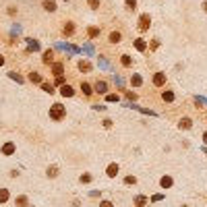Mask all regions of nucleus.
Wrapping results in <instances>:
<instances>
[{"label": "nucleus", "instance_id": "1", "mask_svg": "<svg viewBox=\"0 0 207 207\" xmlns=\"http://www.w3.org/2000/svg\"><path fill=\"white\" fill-rule=\"evenodd\" d=\"M64 112H66V110H64L60 104H54V106L50 108V118H54V120H60V118L64 116Z\"/></svg>", "mask_w": 207, "mask_h": 207}, {"label": "nucleus", "instance_id": "2", "mask_svg": "<svg viewBox=\"0 0 207 207\" xmlns=\"http://www.w3.org/2000/svg\"><path fill=\"white\" fill-rule=\"evenodd\" d=\"M149 23H151V19H149V15H141V19H139V29H147L149 27Z\"/></svg>", "mask_w": 207, "mask_h": 207}, {"label": "nucleus", "instance_id": "3", "mask_svg": "<svg viewBox=\"0 0 207 207\" xmlns=\"http://www.w3.org/2000/svg\"><path fill=\"white\" fill-rule=\"evenodd\" d=\"M60 93H62L64 98H73V95H75V91H73V87H71V85H62Z\"/></svg>", "mask_w": 207, "mask_h": 207}, {"label": "nucleus", "instance_id": "4", "mask_svg": "<svg viewBox=\"0 0 207 207\" xmlns=\"http://www.w3.org/2000/svg\"><path fill=\"white\" fill-rule=\"evenodd\" d=\"M153 83L159 87V85H164L166 83V75L164 73H155V77H153Z\"/></svg>", "mask_w": 207, "mask_h": 207}, {"label": "nucleus", "instance_id": "5", "mask_svg": "<svg viewBox=\"0 0 207 207\" xmlns=\"http://www.w3.org/2000/svg\"><path fill=\"white\" fill-rule=\"evenodd\" d=\"M27 48L33 50V52H37V50H39V41H37V39H27Z\"/></svg>", "mask_w": 207, "mask_h": 207}, {"label": "nucleus", "instance_id": "6", "mask_svg": "<svg viewBox=\"0 0 207 207\" xmlns=\"http://www.w3.org/2000/svg\"><path fill=\"white\" fill-rule=\"evenodd\" d=\"M44 8L52 13V11H56V2L54 0H44Z\"/></svg>", "mask_w": 207, "mask_h": 207}, {"label": "nucleus", "instance_id": "7", "mask_svg": "<svg viewBox=\"0 0 207 207\" xmlns=\"http://www.w3.org/2000/svg\"><path fill=\"white\" fill-rule=\"evenodd\" d=\"M135 48L139 50V52H143L147 46H145V39H135Z\"/></svg>", "mask_w": 207, "mask_h": 207}, {"label": "nucleus", "instance_id": "8", "mask_svg": "<svg viewBox=\"0 0 207 207\" xmlns=\"http://www.w3.org/2000/svg\"><path fill=\"white\" fill-rule=\"evenodd\" d=\"M81 91H83L85 95H91V93H93V91H91V85H89V83H81Z\"/></svg>", "mask_w": 207, "mask_h": 207}, {"label": "nucleus", "instance_id": "9", "mask_svg": "<svg viewBox=\"0 0 207 207\" xmlns=\"http://www.w3.org/2000/svg\"><path fill=\"white\" fill-rule=\"evenodd\" d=\"M52 56H54V52H52V50L44 52V62H46V64H52Z\"/></svg>", "mask_w": 207, "mask_h": 207}, {"label": "nucleus", "instance_id": "10", "mask_svg": "<svg viewBox=\"0 0 207 207\" xmlns=\"http://www.w3.org/2000/svg\"><path fill=\"white\" fill-rule=\"evenodd\" d=\"M52 71H54V75H58V77H60V75H62V71H64V66H62L60 62H56V64L52 66Z\"/></svg>", "mask_w": 207, "mask_h": 207}, {"label": "nucleus", "instance_id": "11", "mask_svg": "<svg viewBox=\"0 0 207 207\" xmlns=\"http://www.w3.org/2000/svg\"><path fill=\"white\" fill-rule=\"evenodd\" d=\"M79 68H81V71H85V73H89V71H91V64H89L87 60H81V62H79Z\"/></svg>", "mask_w": 207, "mask_h": 207}, {"label": "nucleus", "instance_id": "12", "mask_svg": "<svg viewBox=\"0 0 207 207\" xmlns=\"http://www.w3.org/2000/svg\"><path fill=\"white\" fill-rule=\"evenodd\" d=\"M95 89L100 91V93H106V91H108V85H106L104 81H98V85H95Z\"/></svg>", "mask_w": 207, "mask_h": 207}, {"label": "nucleus", "instance_id": "13", "mask_svg": "<svg viewBox=\"0 0 207 207\" xmlns=\"http://www.w3.org/2000/svg\"><path fill=\"white\" fill-rule=\"evenodd\" d=\"M116 174H118V166H116V164L108 166V176H116Z\"/></svg>", "mask_w": 207, "mask_h": 207}, {"label": "nucleus", "instance_id": "14", "mask_svg": "<svg viewBox=\"0 0 207 207\" xmlns=\"http://www.w3.org/2000/svg\"><path fill=\"white\" fill-rule=\"evenodd\" d=\"M73 31H75V25H73V23H66V27H64V35H73Z\"/></svg>", "mask_w": 207, "mask_h": 207}, {"label": "nucleus", "instance_id": "15", "mask_svg": "<svg viewBox=\"0 0 207 207\" xmlns=\"http://www.w3.org/2000/svg\"><path fill=\"white\" fill-rule=\"evenodd\" d=\"M29 81H33V83H41V75H39V73H31V75H29Z\"/></svg>", "mask_w": 207, "mask_h": 207}, {"label": "nucleus", "instance_id": "16", "mask_svg": "<svg viewBox=\"0 0 207 207\" xmlns=\"http://www.w3.org/2000/svg\"><path fill=\"white\" fill-rule=\"evenodd\" d=\"M131 83H133V85H135V87H139V85H141V83H143V79H141V77H139V75H135V77H131Z\"/></svg>", "mask_w": 207, "mask_h": 207}, {"label": "nucleus", "instance_id": "17", "mask_svg": "<svg viewBox=\"0 0 207 207\" xmlns=\"http://www.w3.org/2000/svg\"><path fill=\"white\" fill-rule=\"evenodd\" d=\"M41 89L46 91V93H54V87H52L50 83H41Z\"/></svg>", "mask_w": 207, "mask_h": 207}, {"label": "nucleus", "instance_id": "18", "mask_svg": "<svg viewBox=\"0 0 207 207\" xmlns=\"http://www.w3.org/2000/svg\"><path fill=\"white\" fill-rule=\"evenodd\" d=\"M110 41H112V44H116V41H120V33H118V31H114V33H110Z\"/></svg>", "mask_w": 207, "mask_h": 207}, {"label": "nucleus", "instance_id": "19", "mask_svg": "<svg viewBox=\"0 0 207 207\" xmlns=\"http://www.w3.org/2000/svg\"><path fill=\"white\" fill-rule=\"evenodd\" d=\"M191 124H193L191 118H182V120H180V126H182V128H191Z\"/></svg>", "mask_w": 207, "mask_h": 207}, {"label": "nucleus", "instance_id": "20", "mask_svg": "<svg viewBox=\"0 0 207 207\" xmlns=\"http://www.w3.org/2000/svg\"><path fill=\"white\" fill-rule=\"evenodd\" d=\"M170 185H172V178H170V176H164V178H162V187H164V189H168Z\"/></svg>", "mask_w": 207, "mask_h": 207}, {"label": "nucleus", "instance_id": "21", "mask_svg": "<svg viewBox=\"0 0 207 207\" xmlns=\"http://www.w3.org/2000/svg\"><path fill=\"white\" fill-rule=\"evenodd\" d=\"M162 98H164V102H172L174 100V93H172V91H164Z\"/></svg>", "mask_w": 207, "mask_h": 207}, {"label": "nucleus", "instance_id": "22", "mask_svg": "<svg viewBox=\"0 0 207 207\" xmlns=\"http://www.w3.org/2000/svg\"><path fill=\"white\" fill-rule=\"evenodd\" d=\"M8 77H11V79H15L17 83H23V77H21V75H17V73H8Z\"/></svg>", "mask_w": 207, "mask_h": 207}, {"label": "nucleus", "instance_id": "23", "mask_svg": "<svg viewBox=\"0 0 207 207\" xmlns=\"http://www.w3.org/2000/svg\"><path fill=\"white\" fill-rule=\"evenodd\" d=\"M2 151H4V153H13V151H15V145H13V143H6Z\"/></svg>", "mask_w": 207, "mask_h": 207}, {"label": "nucleus", "instance_id": "24", "mask_svg": "<svg viewBox=\"0 0 207 207\" xmlns=\"http://www.w3.org/2000/svg\"><path fill=\"white\" fill-rule=\"evenodd\" d=\"M114 83H116L118 87H122V85H124V81H122V77H118V75H114Z\"/></svg>", "mask_w": 207, "mask_h": 207}, {"label": "nucleus", "instance_id": "25", "mask_svg": "<svg viewBox=\"0 0 207 207\" xmlns=\"http://www.w3.org/2000/svg\"><path fill=\"white\" fill-rule=\"evenodd\" d=\"M83 52H85V54H93V46H91V44H87L85 48H83Z\"/></svg>", "mask_w": 207, "mask_h": 207}, {"label": "nucleus", "instance_id": "26", "mask_svg": "<svg viewBox=\"0 0 207 207\" xmlns=\"http://www.w3.org/2000/svg\"><path fill=\"white\" fill-rule=\"evenodd\" d=\"M98 64H100V68H108V66H110L106 58H100V62H98Z\"/></svg>", "mask_w": 207, "mask_h": 207}, {"label": "nucleus", "instance_id": "27", "mask_svg": "<svg viewBox=\"0 0 207 207\" xmlns=\"http://www.w3.org/2000/svg\"><path fill=\"white\" fill-rule=\"evenodd\" d=\"M122 64H124V66H131V56L124 54V56H122Z\"/></svg>", "mask_w": 207, "mask_h": 207}, {"label": "nucleus", "instance_id": "28", "mask_svg": "<svg viewBox=\"0 0 207 207\" xmlns=\"http://www.w3.org/2000/svg\"><path fill=\"white\" fill-rule=\"evenodd\" d=\"M98 33H100V29H98V27H91V29H89V35H91V37H95Z\"/></svg>", "mask_w": 207, "mask_h": 207}, {"label": "nucleus", "instance_id": "29", "mask_svg": "<svg viewBox=\"0 0 207 207\" xmlns=\"http://www.w3.org/2000/svg\"><path fill=\"white\" fill-rule=\"evenodd\" d=\"M6 199H8V193H6V191H0V201H2V203H4Z\"/></svg>", "mask_w": 207, "mask_h": 207}, {"label": "nucleus", "instance_id": "30", "mask_svg": "<svg viewBox=\"0 0 207 207\" xmlns=\"http://www.w3.org/2000/svg\"><path fill=\"white\" fill-rule=\"evenodd\" d=\"M126 6H128V8H131V11H133V8H135V6H137V2H135V0H126Z\"/></svg>", "mask_w": 207, "mask_h": 207}, {"label": "nucleus", "instance_id": "31", "mask_svg": "<svg viewBox=\"0 0 207 207\" xmlns=\"http://www.w3.org/2000/svg\"><path fill=\"white\" fill-rule=\"evenodd\" d=\"M89 6H91V8H95V6H100V0H89Z\"/></svg>", "mask_w": 207, "mask_h": 207}, {"label": "nucleus", "instance_id": "32", "mask_svg": "<svg viewBox=\"0 0 207 207\" xmlns=\"http://www.w3.org/2000/svg\"><path fill=\"white\" fill-rule=\"evenodd\" d=\"M106 100H108V102H118V95H114V93H112V95H108Z\"/></svg>", "mask_w": 207, "mask_h": 207}, {"label": "nucleus", "instance_id": "33", "mask_svg": "<svg viewBox=\"0 0 207 207\" xmlns=\"http://www.w3.org/2000/svg\"><path fill=\"white\" fill-rule=\"evenodd\" d=\"M135 203H137V205H143V203H145V199H143V197H137V199H135Z\"/></svg>", "mask_w": 207, "mask_h": 207}, {"label": "nucleus", "instance_id": "34", "mask_svg": "<svg viewBox=\"0 0 207 207\" xmlns=\"http://www.w3.org/2000/svg\"><path fill=\"white\" fill-rule=\"evenodd\" d=\"M48 174H50V176H56V168H54V166H52V168H48Z\"/></svg>", "mask_w": 207, "mask_h": 207}, {"label": "nucleus", "instance_id": "35", "mask_svg": "<svg viewBox=\"0 0 207 207\" xmlns=\"http://www.w3.org/2000/svg\"><path fill=\"white\" fill-rule=\"evenodd\" d=\"M102 207H112V203H110V201H104V203H102Z\"/></svg>", "mask_w": 207, "mask_h": 207}, {"label": "nucleus", "instance_id": "36", "mask_svg": "<svg viewBox=\"0 0 207 207\" xmlns=\"http://www.w3.org/2000/svg\"><path fill=\"white\" fill-rule=\"evenodd\" d=\"M4 64V56H0V66H2Z\"/></svg>", "mask_w": 207, "mask_h": 207}, {"label": "nucleus", "instance_id": "37", "mask_svg": "<svg viewBox=\"0 0 207 207\" xmlns=\"http://www.w3.org/2000/svg\"><path fill=\"white\" fill-rule=\"evenodd\" d=\"M203 8H205V13H207V0H205V2H203Z\"/></svg>", "mask_w": 207, "mask_h": 207}, {"label": "nucleus", "instance_id": "38", "mask_svg": "<svg viewBox=\"0 0 207 207\" xmlns=\"http://www.w3.org/2000/svg\"><path fill=\"white\" fill-rule=\"evenodd\" d=\"M203 141H205V143H207V133H205V135H203Z\"/></svg>", "mask_w": 207, "mask_h": 207}]
</instances>
